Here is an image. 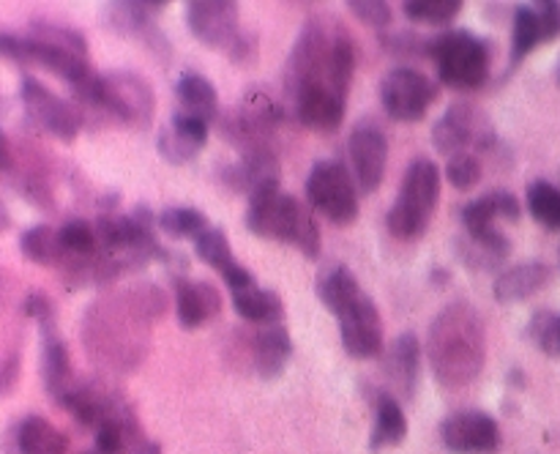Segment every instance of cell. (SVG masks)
<instances>
[{
    "mask_svg": "<svg viewBox=\"0 0 560 454\" xmlns=\"http://www.w3.org/2000/svg\"><path fill=\"white\" fill-rule=\"evenodd\" d=\"M170 299L159 284L137 282L98 299L82 315V345L93 364L113 375H129L145 361L151 326L167 315Z\"/></svg>",
    "mask_w": 560,
    "mask_h": 454,
    "instance_id": "1",
    "label": "cell"
},
{
    "mask_svg": "<svg viewBox=\"0 0 560 454\" xmlns=\"http://www.w3.org/2000/svg\"><path fill=\"white\" fill-rule=\"evenodd\" d=\"M427 359L441 386L463 388L481 375L487 361V331L479 310L468 301H452L432 321Z\"/></svg>",
    "mask_w": 560,
    "mask_h": 454,
    "instance_id": "2",
    "label": "cell"
},
{
    "mask_svg": "<svg viewBox=\"0 0 560 454\" xmlns=\"http://www.w3.org/2000/svg\"><path fill=\"white\" fill-rule=\"evenodd\" d=\"M353 74L355 44L350 42L348 33H331L320 20L306 22L284 66V85L290 96L310 85H323L348 98Z\"/></svg>",
    "mask_w": 560,
    "mask_h": 454,
    "instance_id": "3",
    "label": "cell"
},
{
    "mask_svg": "<svg viewBox=\"0 0 560 454\" xmlns=\"http://www.w3.org/2000/svg\"><path fill=\"white\" fill-rule=\"evenodd\" d=\"M246 228L257 238H271L299 249L301 255L315 260L320 255V228L304 202L293 195H284L279 178L266 181L249 195Z\"/></svg>",
    "mask_w": 560,
    "mask_h": 454,
    "instance_id": "4",
    "label": "cell"
},
{
    "mask_svg": "<svg viewBox=\"0 0 560 454\" xmlns=\"http://www.w3.org/2000/svg\"><path fill=\"white\" fill-rule=\"evenodd\" d=\"M441 200V170L430 159H413L405 170L402 186L386 213V228L394 238L416 241L427 233Z\"/></svg>",
    "mask_w": 560,
    "mask_h": 454,
    "instance_id": "5",
    "label": "cell"
},
{
    "mask_svg": "<svg viewBox=\"0 0 560 454\" xmlns=\"http://www.w3.org/2000/svg\"><path fill=\"white\" fill-rule=\"evenodd\" d=\"M430 60L438 66V80L452 91H479L490 80L492 49L470 31H446L432 36Z\"/></svg>",
    "mask_w": 560,
    "mask_h": 454,
    "instance_id": "6",
    "label": "cell"
},
{
    "mask_svg": "<svg viewBox=\"0 0 560 454\" xmlns=\"http://www.w3.org/2000/svg\"><path fill=\"white\" fill-rule=\"evenodd\" d=\"M80 107L91 109L98 118H109L142 129L153 120L156 96H153V88L148 85L145 77L137 74V71L118 69L98 74L96 88H93L85 102H80Z\"/></svg>",
    "mask_w": 560,
    "mask_h": 454,
    "instance_id": "7",
    "label": "cell"
},
{
    "mask_svg": "<svg viewBox=\"0 0 560 454\" xmlns=\"http://www.w3.org/2000/svg\"><path fill=\"white\" fill-rule=\"evenodd\" d=\"M304 195L306 202L317 213H323L328 222L337 224V228H348V224H353L359 219V189H355V178L337 159L317 162L310 170Z\"/></svg>",
    "mask_w": 560,
    "mask_h": 454,
    "instance_id": "8",
    "label": "cell"
},
{
    "mask_svg": "<svg viewBox=\"0 0 560 454\" xmlns=\"http://www.w3.org/2000/svg\"><path fill=\"white\" fill-rule=\"evenodd\" d=\"M282 120L284 107L279 104V98H273L266 88H249L238 107L224 115L219 126H222L224 140L246 153L255 148H271L268 140L282 126Z\"/></svg>",
    "mask_w": 560,
    "mask_h": 454,
    "instance_id": "9",
    "label": "cell"
},
{
    "mask_svg": "<svg viewBox=\"0 0 560 454\" xmlns=\"http://www.w3.org/2000/svg\"><path fill=\"white\" fill-rule=\"evenodd\" d=\"M432 142H435L438 153L448 159L457 153H468V148L492 151L498 145L487 115L470 102H454L441 115V120L432 126Z\"/></svg>",
    "mask_w": 560,
    "mask_h": 454,
    "instance_id": "10",
    "label": "cell"
},
{
    "mask_svg": "<svg viewBox=\"0 0 560 454\" xmlns=\"http://www.w3.org/2000/svg\"><path fill=\"white\" fill-rule=\"evenodd\" d=\"M20 98L22 107H25L27 120H31L36 129L52 135L55 140L71 142L80 135L82 124H85V115L80 113L77 104L63 102L58 93H52L47 85H42L36 77H22Z\"/></svg>",
    "mask_w": 560,
    "mask_h": 454,
    "instance_id": "11",
    "label": "cell"
},
{
    "mask_svg": "<svg viewBox=\"0 0 560 454\" xmlns=\"http://www.w3.org/2000/svg\"><path fill=\"white\" fill-rule=\"evenodd\" d=\"M381 98L386 113L399 124H416L430 113L438 98V85L421 71L399 66L381 82Z\"/></svg>",
    "mask_w": 560,
    "mask_h": 454,
    "instance_id": "12",
    "label": "cell"
},
{
    "mask_svg": "<svg viewBox=\"0 0 560 454\" xmlns=\"http://www.w3.org/2000/svg\"><path fill=\"white\" fill-rule=\"evenodd\" d=\"M463 228L470 238L481 241L487 246H495V249L512 255V241L498 230V219L503 222H520L523 217V206H520L517 197L506 189H492L487 195L476 197L474 202L463 208Z\"/></svg>",
    "mask_w": 560,
    "mask_h": 454,
    "instance_id": "13",
    "label": "cell"
},
{
    "mask_svg": "<svg viewBox=\"0 0 560 454\" xmlns=\"http://www.w3.org/2000/svg\"><path fill=\"white\" fill-rule=\"evenodd\" d=\"M238 14L241 9L233 0H195L186 3V27L200 44L230 55L244 36Z\"/></svg>",
    "mask_w": 560,
    "mask_h": 454,
    "instance_id": "14",
    "label": "cell"
},
{
    "mask_svg": "<svg viewBox=\"0 0 560 454\" xmlns=\"http://www.w3.org/2000/svg\"><path fill=\"white\" fill-rule=\"evenodd\" d=\"M337 321L345 353L353 356V359H375L383 353V345H386L383 315L372 295L361 293L348 310L339 312Z\"/></svg>",
    "mask_w": 560,
    "mask_h": 454,
    "instance_id": "15",
    "label": "cell"
},
{
    "mask_svg": "<svg viewBox=\"0 0 560 454\" xmlns=\"http://www.w3.org/2000/svg\"><path fill=\"white\" fill-rule=\"evenodd\" d=\"M350 153V167H353L355 186L364 195L381 189L383 178H386V164H388V140L383 135L381 126L361 120L348 140Z\"/></svg>",
    "mask_w": 560,
    "mask_h": 454,
    "instance_id": "16",
    "label": "cell"
},
{
    "mask_svg": "<svg viewBox=\"0 0 560 454\" xmlns=\"http://www.w3.org/2000/svg\"><path fill=\"white\" fill-rule=\"evenodd\" d=\"M441 441L452 454H492L501 446V430L481 410H459L443 419Z\"/></svg>",
    "mask_w": 560,
    "mask_h": 454,
    "instance_id": "17",
    "label": "cell"
},
{
    "mask_svg": "<svg viewBox=\"0 0 560 454\" xmlns=\"http://www.w3.org/2000/svg\"><path fill=\"white\" fill-rule=\"evenodd\" d=\"M293 98L295 118L301 126L317 131V135H334L345 120V102L348 98L334 93L331 88L310 85L299 91Z\"/></svg>",
    "mask_w": 560,
    "mask_h": 454,
    "instance_id": "18",
    "label": "cell"
},
{
    "mask_svg": "<svg viewBox=\"0 0 560 454\" xmlns=\"http://www.w3.org/2000/svg\"><path fill=\"white\" fill-rule=\"evenodd\" d=\"M419 364H421V345L416 334L405 331L388 348L383 359V375L388 381V392L397 399H413L416 383H419Z\"/></svg>",
    "mask_w": 560,
    "mask_h": 454,
    "instance_id": "19",
    "label": "cell"
},
{
    "mask_svg": "<svg viewBox=\"0 0 560 454\" xmlns=\"http://www.w3.org/2000/svg\"><path fill=\"white\" fill-rule=\"evenodd\" d=\"M175 317L186 331L206 326L211 317L222 312V295L211 282H191L186 277H175Z\"/></svg>",
    "mask_w": 560,
    "mask_h": 454,
    "instance_id": "20",
    "label": "cell"
},
{
    "mask_svg": "<svg viewBox=\"0 0 560 454\" xmlns=\"http://www.w3.org/2000/svg\"><path fill=\"white\" fill-rule=\"evenodd\" d=\"M167 9L164 0H129V3H109L104 5V16H107L109 27L118 31L120 36L145 38L148 44H162V33L156 31L159 14Z\"/></svg>",
    "mask_w": 560,
    "mask_h": 454,
    "instance_id": "21",
    "label": "cell"
},
{
    "mask_svg": "<svg viewBox=\"0 0 560 454\" xmlns=\"http://www.w3.org/2000/svg\"><path fill=\"white\" fill-rule=\"evenodd\" d=\"M42 381L49 397L58 405L63 403L66 394L74 388L77 381H80V377L74 375V370H71L69 348H66L63 339L55 334V326L42 328Z\"/></svg>",
    "mask_w": 560,
    "mask_h": 454,
    "instance_id": "22",
    "label": "cell"
},
{
    "mask_svg": "<svg viewBox=\"0 0 560 454\" xmlns=\"http://www.w3.org/2000/svg\"><path fill=\"white\" fill-rule=\"evenodd\" d=\"M550 277L552 271L547 263H520V266L495 273V279H492V295L501 304H517V301H525L539 293V290H545L550 284Z\"/></svg>",
    "mask_w": 560,
    "mask_h": 454,
    "instance_id": "23",
    "label": "cell"
},
{
    "mask_svg": "<svg viewBox=\"0 0 560 454\" xmlns=\"http://www.w3.org/2000/svg\"><path fill=\"white\" fill-rule=\"evenodd\" d=\"M290 356H293V339L290 331L277 323V326H262L252 337V364L262 381H273L284 372Z\"/></svg>",
    "mask_w": 560,
    "mask_h": 454,
    "instance_id": "24",
    "label": "cell"
},
{
    "mask_svg": "<svg viewBox=\"0 0 560 454\" xmlns=\"http://www.w3.org/2000/svg\"><path fill=\"white\" fill-rule=\"evenodd\" d=\"M279 178L277 170V153L271 148H255V151H246L241 156V162L230 164V167L222 170V181L233 191H244V195H252L260 184L266 181Z\"/></svg>",
    "mask_w": 560,
    "mask_h": 454,
    "instance_id": "25",
    "label": "cell"
},
{
    "mask_svg": "<svg viewBox=\"0 0 560 454\" xmlns=\"http://www.w3.org/2000/svg\"><path fill=\"white\" fill-rule=\"evenodd\" d=\"M14 452L16 454H66L69 438L49 424L44 416H27L14 427Z\"/></svg>",
    "mask_w": 560,
    "mask_h": 454,
    "instance_id": "26",
    "label": "cell"
},
{
    "mask_svg": "<svg viewBox=\"0 0 560 454\" xmlns=\"http://www.w3.org/2000/svg\"><path fill=\"white\" fill-rule=\"evenodd\" d=\"M408 435V416L402 405L392 394H377L375 397V427L370 435V452H381L386 446H399Z\"/></svg>",
    "mask_w": 560,
    "mask_h": 454,
    "instance_id": "27",
    "label": "cell"
},
{
    "mask_svg": "<svg viewBox=\"0 0 560 454\" xmlns=\"http://www.w3.org/2000/svg\"><path fill=\"white\" fill-rule=\"evenodd\" d=\"M175 96H178L184 113L197 115L208 124L219 118V93L208 77L197 74V71H184L175 80Z\"/></svg>",
    "mask_w": 560,
    "mask_h": 454,
    "instance_id": "28",
    "label": "cell"
},
{
    "mask_svg": "<svg viewBox=\"0 0 560 454\" xmlns=\"http://www.w3.org/2000/svg\"><path fill=\"white\" fill-rule=\"evenodd\" d=\"M315 293L317 299H320V304L326 306L331 315H339V312L348 310L364 290H361L359 279H355V273L350 271L348 266H331L317 277Z\"/></svg>",
    "mask_w": 560,
    "mask_h": 454,
    "instance_id": "29",
    "label": "cell"
},
{
    "mask_svg": "<svg viewBox=\"0 0 560 454\" xmlns=\"http://www.w3.org/2000/svg\"><path fill=\"white\" fill-rule=\"evenodd\" d=\"M233 310L238 312L244 321L257 323V326H277L284 321V301L279 299V293L266 288H249L233 293Z\"/></svg>",
    "mask_w": 560,
    "mask_h": 454,
    "instance_id": "30",
    "label": "cell"
},
{
    "mask_svg": "<svg viewBox=\"0 0 560 454\" xmlns=\"http://www.w3.org/2000/svg\"><path fill=\"white\" fill-rule=\"evenodd\" d=\"M20 252L25 260L44 268H63L66 257H69L63 244H60L58 230H52L49 224H33V228H27L20 235Z\"/></svg>",
    "mask_w": 560,
    "mask_h": 454,
    "instance_id": "31",
    "label": "cell"
},
{
    "mask_svg": "<svg viewBox=\"0 0 560 454\" xmlns=\"http://www.w3.org/2000/svg\"><path fill=\"white\" fill-rule=\"evenodd\" d=\"M539 44H545V27L536 3L517 5L512 27V66H520Z\"/></svg>",
    "mask_w": 560,
    "mask_h": 454,
    "instance_id": "32",
    "label": "cell"
},
{
    "mask_svg": "<svg viewBox=\"0 0 560 454\" xmlns=\"http://www.w3.org/2000/svg\"><path fill=\"white\" fill-rule=\"evenodd\" d=\"M156 224L164 235H170V238H191V241L211 228L206 213H202L200 208H191V206L164 208V211L156 217Z\"/></svg>",
    "mask_w": 560,
    "mask_h": 454,
    "instance_id": "33",
    "label": "cell"
},
{
    "mask_svg": "<svg viewBox=\"0 0 560 454\" xmlns=\"http://www.w3.org/2000/svg\"><path fill=\"white\" fill-rule=\"evenodd\" d=\"M528 211L541 228L560 230V189L550 181H534L525 191Z\"/></svg>",
    "mask_w": 560,
    "mask_h": 454,
    "instance_id": "34",
    "label": "cell"
},
{
    "mask_svg": "<svg viewBox=\"0 0 560 454\" xmlns=\"http://www.w3.org/2000/svg\"><path fill=\"white\" fill-rule=\"evenodd\" d=\"M454 249H457L459 263H463L465 268H470V271H481V273H495L498 268L503 266V260L509 257L506 252L481 244V241L470 238L468 233H463L457 241H454Z\"/></svg>",
    "mask_w": 560,
    "mask_h": 454,
    "instance_id": "35",
    "label": "cell"
},
{
    "mask_svg": "<svg viewBox=\"0 0 560 454\" xmlns=\"http://www.w3.org/2000/svg\"><path fill=\"white\" fill-rule=\"evenodd\" d=\"M195 255L200 257L208 268H213V271H219V273H224L230 266H235V263H238L233 257V246H230L228 235H224V230H219V228H208L206 233L197 235Z\"/></svg>",
    "mask_w": 560,
    "mask_h": 454,
    "instance_id": "36",
    "label": "cell"
},
{
    "mask_svg": "<svg viewBox=\"0 0 560 454\" xmlns=\"http://www.w3.org/2000/svg\"><path fill=\"white\" fill-rule=\"evenodd\" d=\"M463 0H405L402 11L419 25H448L463 11Z\"/></svg>",
    "mask_w": 560,
    "mask_h": 454,
    "instance_id": "37",
    "label": "cell"
},
{
    "mask_svg": "<svg viewBox=\"0 0 560 454\" xmlns=\"http://www.w3.org/2000/svg\"><path fill=\"white\" fill-rule=\"evenodd\" d=\"M58 235L69 257H91L98 252L96 224L88 222V219H69V222L58 230ZM69 257H66V260H69Z\"/></svg>",
    "mask_w": 560,
    "mask_h": 454,
    "instance_id": "38",
    "label": "cell"
},
{
    "mask_svg": "<svg viewBox=\"0 0 560 454\" xmlns=\"http://www.w3.org/2000/svg\"><path fill=\"white\" fill-rule=\"evenodd\" d=\"M530 342L541 350L545 356L560 359V315L550 310H539L530 317L528 328H525Z\"/></svg>",
    "mask_w": 560,
    "mask_h": 454,
    "instance_id": "39",
    "label": "cell"
},
{
    "mask_svg": "<svg viewBox=\"0 0 560 454\" xmlns=\"http://www.w3.org/2000/svg\"><path fill=\"white\" fill-rule=\"evenodd\" d=\"M156 151H159V156L164 159V162L180 167V164L195 162V159L200 156L202 145H197L195 140H189V137H184L178 129H173V126L167 124L156 135Z\"/></svg>",
    "mask_w": 560,
    "mask_h": 454,
    "instance_id": "40",
    "label": "cell"
},
{
    "mask_svg": "<svg viewBox=\"0 0 560 454\" xmlns=\"http://www.w3.org/2000/svg\"><path fill=\"white\" fill-rule=\"evenodd\" d=\"M31 36H36V38H42V42H49V44H55V47H63V49H69V53H77V55H82V58H88L85 36L69 25L36 20V22H31Z\"/></svg>",
    "mask_w": 560,
    "mask_h": 454,
    "instance_id": "41",
    "label": "cell"
},
{
    "mask_svg": "<svg viewBox=\"0 0 560 454\" xmlns=\"http://www.w3.org/2000/svg\"><path fill=\"white\" fill-rule=\"evenodd\" d=\"M430 44L432 36L424 33H381V47L394 58H430Z\"/></svg>",
    "mask_w": 560,
    "mask_h": 454,
    "instance_id": "42",
    "label": "cell"
},
{
    "mask_svg": "<svg viewBox=\"0 0 560 454\" xmlns=\"http://www.w3.org/2000/svg\"><path fill=\"white\" fill-rule=\"evenodd\" d=\"M485 170H481V159L474 156V153H457V156L448 159L446 164V181L459 191L474 189L481 181Z\"/></svg>",
    "mask_w": 560,
    "mask_h": 454,
    "instance_id": "43",
    "label": "cell"
},
{
    "mask_svg": "<svg viewBox=\"0 0 560 454\" xmlns=\"http://www.w3.org/2000/svg\"><path fill=\"white\" fill-rule=\"evenodd\" d=\"M348 11L359 22L375 27V31H383L394 20V9L388 3H383V0H350Z\"/></svg>",
    "mask_w": 560,
    "mask_h": 454,
    "instance_id": "44",
    "label": "cell"
},
{
    "mask_svg": "<svg viewBox=\"0 0 560 454\" xmlns=\"http://www.w3.org/2000/svg\"><path fill=\"white\" fill-rule=\"evenodd\" d=\"M22 312H25L31 321H36L42 328L55 326V304L47 293H38V290L27 293L25 301H22Z\"/></svg>",
    "mask_w": 560,
    "mask_h": 454,
    "instance_id": "45",
    "label": "cell"
},
{
    "mask_svg": "<svg viewBox=\"0 0 560 454\" xmlns=\"http://www.w3.org/2000/svg\"><path fill=\"white\" fill-rule=\"evenodd\" d=\"M170 126H173V129H178L184 137H189V140H195L197 145L206 148L208 131H211V124H208V120H202V118H197V115L178 109V113L173 115V120H170Z\"/></svg>",
    "mask_w": 560,
    "mask_h": 454,
    "instance_id": "46",
    "label": "cell"
},
{
    "mask_svg": "<svg viewBox=\"0 0 560 454\" xmlns=\"http://www.w3.org/2000/svg\"><path fill=\"white\" fill-rule=\"evenodd\" d=\"M20 372H22V356L20 350H11L3 361H0V397H9L11 392L20 383Z\"/></svg>",
    "mask_w": 560,
    "mask_h": 454,
    "instance_id": "47",
    "label": "cell"
},
{
    "mask_svg": "<svg viewBox=\"0 0 560 454\" xmlns=\"http://www.w3.org/2000/svg\"><path fill=\"white\" fill-rule=\"evenodd\" d=\"M0 58L27 66V36H20V33H11V31H0Z\"/></svg>",
    "mask_w": 560,
    "mask_h": 454,
    "instance_id": "48",
    "label": "cell"
},
{
    "mask_svg": "<svg viewBox=\"0 0 560 454\" xmlns=\"http://www.w3.org/2000/svg\"><path fill=\"white\" fill-rule=\"evenodd\" d=\"M541 16V27H545V44L560 36V3L556 0H545V3H536Z\"/></svg>",
    "mask_w": 560,
    "mask_h": 454,
    "instance_id": "49",
    "label": "cell"
},
{
    "mask_svg": "<svg viewBox=\"0 0 560 454\" xmlns=\"http://www.w3.org/2000/svg\"><path fill=\"white\" fill-rule=\"evenodd\" d=\"M11 167H14V153H11L9 137L0 129V173H9Z\"/></svg>",
    "mask_w": 560,
    "mask_h": 454,
    "instance_id": "50",
    "label": "cell"
},
{
    "mask_svg": "<svg viewBox=\"0 0 560 454\" xmlns=\"http://www.w3.org/2000/svg\"><path fill=\"white\" fill-rule=\"evenodd\" d=\"M3 295H5V273L0 271V301H3Z\"/></svg>",
    "mask_w": 560,
    "mask_h": 454,
    "instance_id": "51",
    "label": "cell"
},
{
    "mask_svg": "<svg viewBox=\"0 0 560 454\" xmlns=\"http://www.w3.org/2000/svg\"><path fill=\"white\" fill-rule=\"evenodd\" d=\"M556 80H558V85H560V63H558V71H556Z\"/></svg>",
    "mask_w": 560,
    "mask_h": 454,
    "instance_id": "52",
    "label": "cell"
},
{
    "mask_svg": "<svg viewBox=\"0 0 560 454\" xmlns=\"http://www.w3.org/2000/svg\"><path fill=\"white\" fill-rule=\"evenodd\" d=\"M82 454H98V452H96V449H88V452H82Z\"/></svg>",
    "mask_w": 560,
    "mask_h": 454,
    "instance_id": "53",
    "label": "cell"
}]
</instances>
